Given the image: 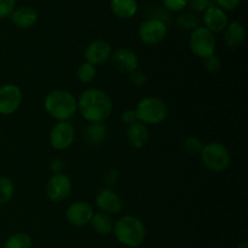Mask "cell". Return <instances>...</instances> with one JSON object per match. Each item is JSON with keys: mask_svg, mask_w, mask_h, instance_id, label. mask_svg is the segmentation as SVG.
<instances>
[{"mask_svg": "<svg viewBox=\"0 0 248 248\" xmlns=\"http://www.w3.org/2000/svg\"><path fill=\"white\" fill-rule=\"evenodd\" d=\"M78 110L89 123H103L113 111V101L106 91L87 89L77 99Z\"/></svg>", "mask_w": 248, "mask_h": 248, "instance_id": "6da1fadb", "label": "cell"}, {"mask_svg": "<svg viewBox=\"0 0 248 248\" xmlns=\"http://www.w3.org/2000/svg\"><path fill=\"white\" fill-rule=\"evenodd\" d=\"M46 113L57 121H69L78 110L77 98L67 90H53L44 101Z\"/></svg>", "mask_w": 248, "mask_h": 248, "instance_id": "7a4b0ae2", "label": "cell"}, {"mask_svg": "<svg viewBox=\"0 0 248 248\" xmlns=\"http://www.w3.org/2000/svg\"><path fill=\"white\" fill-rule=\"evenodd\" d=\"M113 232L116 240L124 246L140 247L144 242L147 230L140 218L135 216H124L114 224Z\"/></svg>", "mask_w": 248, "mask_h": 248, "instance_id": "3957f363", "label": "cell"}, {"mask_svg": "<svg viewBox=\"0 0 248 248\" xmlns=\"http://www.w3.org/2000/svg\"><path fill=\"white\" fill-rule=\"evenodd\" d=\"M136 116L144 125H159L166 120L169 108L162 99L157 97H144L137 103Z\"/></svg>", "mask_w": 248, "mask_h": 248, "instance_id": "277c9868", "label": "cell"}, {"mask_svg": "<svg viewBox=\"0 0 248 248\" xmlns=\"http://www.w3.org/2000/svg\"><path fill=\"white\" fill-rule=\"evenodd\" d=\"M200 154L203 165L212 172L225 171L232 161L228 148L219 142L207 143L203 145Z\"/></svg>", "mask_w": 248, "mask_h": 248, "instance_id": "5b68a950", "label": "cell"}, {"mask_svg": "<svg viewBox=\"0 0 248 248\" xmlns=\"http://www.w3.org/2000/svg\"><path fill=\"white\" fill-rule=\"evenodd\" d=\"M190 50L196 57L207 58L215 55L217 50V39L212 31H208L205 27H199L194 29L190 34L189 40Z\"/></svg>", "mask_w": 248, "mask_h": 248, "instance_id": "8992f818", "label": "cell"}, {"mask_svg": "<svg viewBox=\"0 0 248 248\" xmlns=\"http://www.w3.org/2000/svg\"><path fill=\"white\" fill-rule=\"evenodd\" d=\"M169 28L166 22L157 18H148L138 28V38L145 45H157L165 40Z\"/></svg>", "mask_w": 248, "mask_h": 248, "instance_id": "52a82bcc", "label": "cell"}, {"mask_svg": "<svg viewBox=\"0 0 248 248\" xmlns=\"http://www.w3.org/2000/svg\"><path fill=\"white\" fill-rule=\"evenodd\" d=\"M73 184L69 177L64 173L52 174L46 183V195L52 202H63L72 193Z\"/></svg>", "mask_w": 248, "mask_h": 248, "instance_id": "ba28073f", "label": "cell"}, {"mask_svg": "<svg viewBox=\"0 0 248 248\" xmlns=\"http://www.w3.org/2000/svg\"><path fill=\"white\" fill-rule=\"evenodd\" d=\"M48 140L53 149L65 150L75 140V128L69 121H58L50 131Z\"/></svg>", "mask_w": 248, "mask_h": 248, "instance_id": "9c48e42d", "label": "cell"}, {"mask_svg": "<svg viewBox=\"0 0 248 248\" xmlns=\"http://www.w3.org/2000/svg\"><path fill=\"white\" fill-rule=\"evenodd\" d=\"M22 91L17 85L6 84L0 87V115H11L21 107Z\"/></svg>", "mask_w": 248, "mask_h": 248, "instance_id": "30bf717a", "label": "cell"}, {"mask_svg": "<svg viewBox=\"0 0 248 248\" xmlns=\"http://www.w3.org/2000/svg\"><path fill=\"white\" fill-rule=\"evenodd\" d=\"M113 53V47L108 41L103 39H97L90 43L85 48V58L86 62L92 65H101L108 62Z\"/></svg>", "mask_w": 248, "mask_h": 248, "instance_id": "8fae6325", "label": "cell"}, {"mask_svg": "<svg viewBox=\"0 0 248 248\" xmlns=\"http://www.w3.org/2000/svg\"><path fill=\"white\" fill-rule=\"evenodd\" d=\"M110 60L114 68L125 74H131L140 67V58L137 53L130 48L121 47L113 51Z\"/></svg>", "mask_w": 248, "mask_h": 248, "instance_id": "7c38bea8", "label": "cell"}, {"mask_svg": "<svg viewBox=\"0 0 248 248\" xmlns=\"http://www.w3.org/2000/svg\"><path fill=\"white\" fill-rule=\"evenodd\" d=\"M93 215V208L86 201L73 202L65 212L67 220L69 222V224L74 225V227H84V225L89 224Z\"/></svg>", "mask_w": 248, "mask_h": 248, "instance_id": "4fadbf2b", "label": "cell"}, {"mask_svg": "<svg viewBox=\"0 0 248 248\" xmlns=\"http://www.w3.org/2000/svg\"><path fill=\"white\" fill-rule=\"evenodd\" d=\"M96 205L107 215H118L123 210V200L111 188H103L97 193Z\"/></svg>", "mask_w": 248, "mask_h": 248, "instance_id": "5bb4252c", "label": "cell"}, {"mask_svg": "<svg viewBox=\"0 0 248 248\" xmlns=\"http://www.w3.org/2000/svg\"><path fill=\"white\" fill-rule=\"evenodd\" d=\"M202 21L203 24H205V28H207L208 31H212V33L215 34L224 31L228 23H229V17H228L227 12H225L224 10H222L218 6L211 5V6L203 12Z\"/></svg>", "mask_w": 248, "mask_h": 248, "instance_id": "9a60e30c", "label": "cell"}, {"mask_svg": "<svg viewBox=\"0 0 248 248\" xmlns=\"http://www.w3.org/2000/svg\"><path fill=\"white\" fill-rule=\"evenodd\" d=\"M39 18L38 11L31 6H21L10 15V21L19 29L33 28Z\"/></svg>", "mask_w": 248, "mask_h": 248, "instance_id": "2e32d148", "label": "cell"}, {"mask_svg": "<svg viewBox=\"0 0 248 248\" xmlns=\"http://www.w3.org/2000/svg\"><path fill=\"white\" fill-rule=\"evenodd\" d=\"M126 136H127L128 143L136 149L144 148L150 140L149 130L144 124L140 123V121L128 126Z\"/></svg>", "mask_w": 248, "mask_h": 248, "instance_id": "e0dca14e", "label": "cell"}, {"mask_svg": "<svg viewBox=\"0 0 248 248\" xmlns=\"http://www.w3.org/2000/svg\"><path fill=\"white\" fill-rule=\"evenodd\" d=\"M246 39V28L239 21H232L228 23L224 29V41L230 48H237L244 44Z\"/></svg>", "mask_w": 248, "mask_h": 248, "instance_id": "ac0fdd59", "label": "cell"}, {"mask_svg": "<svg viewBox=\"0 0 248 248\" xmlns=\"http://www.w3.org/2000/svg\"><path fill=\"white\" fill-rule=\"evenodd\" d=\"M107 126L103 123H90L87 127L85 128L84 135V142L90 147H98V145L103 144L107 140Z\"/></svg>", "mask_w": 248, "mask_h": 248, "instance_id": "d6986e66", "label": "cell"}, {"mask_svg": "<svg viewBox=\"0 0 248 248\" xmlns=\"http://www.w3.org/2000/svg\"><path fill=\"white\" fill-rule=\"evenodd\" d=\"M110 10L120 19H130L138 11L137 0H110Z\"/></svg>", "mask_w": 248, "mask_h": 248, "instance_id": "ffe728a7", "label": "cell"}, {"mask_svg": "<svg viewBox=\"0 0 248 248\" xmlns=\"http://www.w3.org/2000/svg\"><path fill=\"white\" fill-rule=\"evenodd\" d=\"M90 224L93 228L94 232L99 235H109L113 232V219H111L110 216L104 212L94 213Z\"/></svg>", "mask_w": 248, "mask_h": 248, "instance_id": "44dd1931", "label": "cell"}, {"mask_svg": "<svg viewBox=\"0 0 248 248\" xmlns=\"http://www.w3.org/2000/svg\"><path fill=\"white\" fill-rule=\"evenodd\" d=\"M33 247V241L31 236L24 232H17L12 235L5 242L4 248H31Z\"/></svg>", "mask_w": 248, "mask_h": 248, "instance_id": "7402d4cb", "label": "cell"}, {"mask_svg": "<svg viewBox=\"0 0 248 248\" xmlns=\"http://www.w3.org/2000/svg\"><path fill=\"white\" fill-rule=\"evenodd\" d=\"M15 194V184L7 177H0V205L9 202Z\"/></svg>", "mask_w": 248, "mask_h": 248, "instance_id": "603a6c76", "label": "cell"}, {"mask_svg": "<svg viewBox=\"0 0 248 248\" xmlns=\"http://www.w3.org/2000/svg\"><path fill=\"white\" fill-rule=\"evenodd\" d=\"M96 67L87 62L81 63L77 69V77L82 84H89V82L93 81L94 78H96Z\"/></svg>", "mask_w": 248, "mask_h": 248, "instance_id": "cb8c5ba5", "label": "cell"}, {"mask_svg": "<svg viewBox=\"0 0 248 248\" xmlns=\"http://www.w3.org/2000/svg\"><path fill=\"white\" fill-rule=\"evenodd\" d=\"M177 24H178L181 28L186 29V31H194V29L199 28V24H200V18L198 17V15L195 14H183L177 18Z\"/></svg>", "mask_w": 248, "mask_h": 248, "instance_id": "d4e9b609", "label": "cell"}, {"mask_svg": "<svg viewBox=\"0 0 248 248\" xmlns=\"http://www.w3.org/2000/svg\"><path fill=\"white\" fill-rule=\"evenodd\" d=\"M202 148H203L202 140L198 137H194V136H190V137L186 138L183 143L184 152L189 155L200 154Z\"/></svg>", "mask_w": 248, "mask_h": 248, "instance_id": "484cf974", "label": "cell"}, {"mask_svg": "<svg viewBox=\"0 0 248 248\" xmlns=\"http://www.w3.org/2000/svg\"><path fill=\"white\" fill-rule=\"evenodd\" d=\"M162 4L169 11L181 12L188 6V0H162Z\"/></svg>", "mask_w": 248, "mask_h": 248, "instance_id": "4316f807", "label": "cell"}, {"mask_svg": "<svg viewBox=\"0 0 248 248\" xmlns=\"http://www.w3.org/2000/svg\"><path fill=\"white\" fill-rule=\"evenodd\" d=\"M203 65H205V69L208 73H217L220 69V67H222V61H220L218 56L212 55L210 57L205 58Z\"/></svg>", "mask_w": 248, "mask_h": 248, "instance_id": "83f0119b", "label": "cell"}, {"mask_svg": "<svg viewBox=\"0 0 248 248\" xmlns=\"http://www.w3.org/2000/svg\"><path fill=\"white\" fill-rule=\"evenodd\" d=\"M16 9V0H0V19L10 17Z\"/></svg>", "mask_w": 248, "mask_h": 248, "instance_id": "f1b7e54d", "label": "cell"}, {"mask_svg": "<svg viewBox=\"0 0 248 248\" xmlns=\"http://www.w3.org/2000/svg\"><path fill=\"white\" fill-rule=\"evenodd\" d=\"M130 81L137 87L144 86L148 81V77L144 72H142L140 69H136L135 72H132L130 74Z\"/></svg>", "mask_w": 248, "mask_h": 248, "instance_id": "f546056e", "label": "cell"}, {"mask_svg": "<svg viewBox=\"0 0 248 248\" xmlns=\"http://www.w3.org/2000/svg\"><path fill=\"white\" fill-rule=\"evenodd\" d=\"M188 5L194 12H205L211 6V0H188Z\"/></svg>", "mask_w": 248, "mask_h": 248, "instance_id": "4dcf8cb0", "label": "cell"}, {"mask_svg": "<svg viewBox=\"0 0 248 248\" xmlns=\"http://www.w3.org/2000/svg\"><path fill=\"white\" fill-rule=\"evenodd\" d=\"M118 181L119 171L116 169H114V167H111V169H109L108 171L106 172V174H104V182H106V184L108 186V188H110L111 186H115Z\"/></svg>", "mask_w": 248, "mask_h": 248, "instance_id": "1f68e13d", "label": "cell"}, {"mask_svg": "<svg viewBox=\"0 0 248 248\" xmlns=\"http://www.w3.org/2000/svg\"><path fill=\"white\" fill-rule=\"evenodd\" d=\"M217 6L224 11H232L240 5L241 0H216Z\"/></svg>", "mask_w": 248, "mask_h": 248, "instance_id": "d6a6232c", "label": "cell"}, {"mask_svg": "<svg viewBox=\"0 0 248 248\" xmlns=\"http://www.w3.org/2000/svg\"><path fill=\"white\" fill-rule=\"evenodd\" d=\"M64 161L62 159H53L50 164V171L52 172V174H58L63 173L64 171Z\"/></svg>", "mask_w": 248, "mask_h": 248, "instance_id": "836d02e7", "label": "cell"}, {"mask_svg": "<svg viewBox=\"0 0 248 248\" xmlns=\"http://www.w3.org/2000/svg\"><path fill=\"white\" fill-rule=\"evenodd\" d=\"M121 121H123V124H125V125H127V126L137 123L138 120H137V116H136L135 110L124 111L123 115H121Z\"/></svg>", "mask_w": 248, "mask_h": 248, "instance_id": "e575fe53", "label": "cell"}, {"mask_svg": "<svg viewBox=\"0 0 248 248\" xmlns=\"http://www.w3.org/2000/svg\"><path fill=\"white\" fill-rule=\"evenodd\" d=\"M236 248H248V242H247V241L241 242V244H240L239 246H237Z\"/></svg>", "mask_w": 248, "mask_h": 248, "instance_id": "d590c367", "label": "cell"}, {"mask_svg": "<svg viewBox=\"0 0 248 248\" xmlns=\"http://www.w3.org/2000/svg\"><path fill=\"white\" fill-rule=\"evenodd\" d=\"M132 248H140V247H132Z\"/></svg>", "mask_w": 248, "mask_h": 248, "instance_id": "8d00e7d4", "label": "cell"}]
</instances>
